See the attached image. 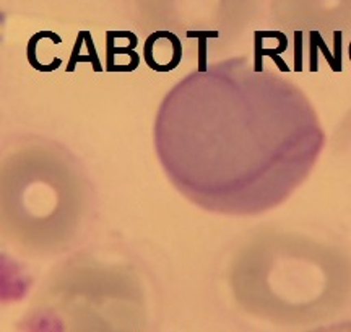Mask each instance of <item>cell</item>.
<instances>
[{"label":"cell","instance_id":"obj_5","mask_svg":"<svg viewBox=\"0 0 351 332\" xmlns=\"http://www.w3.org/2000/svg\"><path fill=\"white\" fill-rule=\"evenodd\" d=\"M335 142L341 150L351 155V111L345 116V119L341 121L339 129H337Z\"/></svg>","mask_w":351,"mask_h":332},{"label":"cell","instance_id":"obj_3","mask_svg":"<svg viewBox=\"0 0 351 332\" xmlns=\"http://www.w3.org/2000/svg\"><path fill=\"white\" fill-rule=\"evenodd\" d=\"M85 185L60 148L29 143L0 160V231L32 249L62 246L75 235Z\"/></svg>","mask_w":351,"mask_h":332},{"label":"cell","instance_id":"obj_2","mask_svg":"<svg viewBox=\"0 0 351 332\" xmlns=\"http://www.w3.org/2000/svg\"><path fill=\"white\" fill-rule=\"evenodd\" d=\"M245 311L283 326L315 324L351 301V257L309 235L267 231L247 241L231 269Z\"/></svg>","mask_w":351,"mask_h":332},{"label":"cell","instance_id":"obj_4","mask_svg":"<svg viewBox=\"0 0 351 332\" xmlns=\"http://www.w3.org/2000/svg\"><path fill=\"white\" fill-rule=\"evenodd\" d=\"M274 15L293 34L298 52H307L313 62L322 56L333 67L341 64L351 36V0H275Z\"/></svg>","mask_w":351,"mask_h":332},{"label":"cell","instance_id":"obj_1","mask_svg":"<svg viewBox=\"0 0 351 332\" xmlns=\"http://www.w3.org/2000/svg\"><path fill=\"white\" fill-rule=\"evenodd\" d=\"M153 141L166 176L192 204L258 215L309 178L326 132L298 83L230 58L187 73L166 93Z\"/></svg>","mask_w":351,"mask_h":332}]
</instances>
